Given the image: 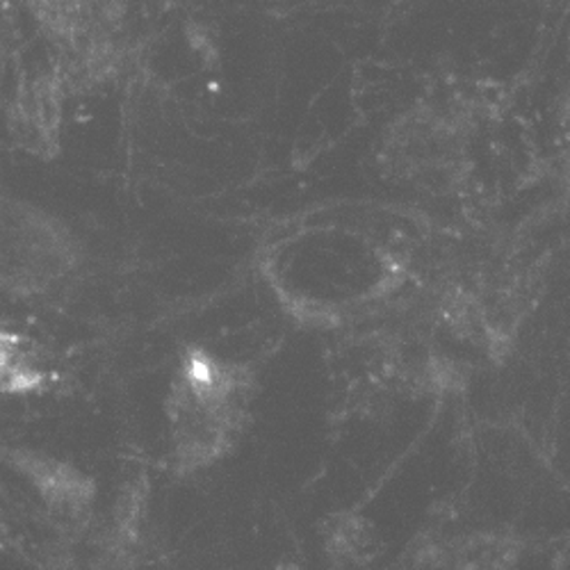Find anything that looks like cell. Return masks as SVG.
I'll use <instances>...</instances> for the list:
<instances>
[{"label": "cell", "mask_w": 570, "mask_h": 570, "mask_svg": "<svg viewBox=\"0 0 570 570\" xmlns=\"http://www.w3.org/2000/svg\"><path fill=\"white\" fill-rule=\"evenodd\" d=\"M76 265L71 233L28 204L0 206V281L17 293H43Z\"/></svg>", "instance_id": "obj_2"}, {"label": "cell", "mask_w": 570, "mask_h": 570, "mask_svg": "<svg viewBox=\"0 0 570 570\" xmlns=\"http://www.w3.org/2000/svg\"><path fill=\"white\" fill-rule=\"evenodd\" d=\"M41 382L37 350L12 331H0V389L23 393Z\"/></svg>", "instance_id": "obj_3"}, {"label": "cell", "mask_w": 570, "mask_h": 570, "mask_svg": "<svg viewBox=\"0 0 570 570\" xmlns=\"http://www.w3.org/2000/svg\"><path fill=\"white\" fill-rule=\"evenodd\" d=\"M245 379L240 370L208 358L189 356L169 402L176 454L185 465H204L230 443L243 415Z\"/></svg>", "instance_id": "obj_1"}, {"label": "cell", "mask_w": 570, "mask_h": 570, "mask_svg": "<svg viewBox=\"0 0 570 570\" xmlns=\"http://www.w3.org/2000/svg\"><path fill=\"white\" fill-rule=\"evenodd\" d=\"M28 472L35 478V484L41 489L43 498L62 513H78L91 495V487L85 478L53 461L37 463V468H30Z\"/></svg>", "instance_id": "obj_4"}]
</instances>
